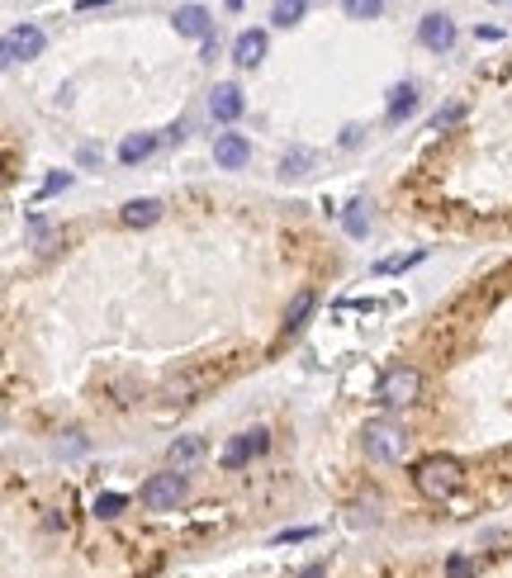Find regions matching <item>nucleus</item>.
<instances>
[{"label": "nucleus", "instance_id": "nucleus-1", "mask_svg": "<svg viewBox=\"0 0 512 578\" xmlns=\"http://www.w3.org/2000/svg\"><path fill=\"white\" fill-rule=\"evenodd\" d=\"M412 484H418L422 498H451V493L465 484V465L456 455H427L418 470H412Z\"/></svg>", "mask_w": 512, "mask_h": 578}, {"label": "nucleus", "instance_id": "nucleus-2", "mask_svg": "<svg viewBox=\"0 0 512 578\" xmlns=\"http://www.w3.org/2000/svg\"><path fill=\"white\" fill-rule=\"evenodd\" d=\"M408 427L404 422H389V418H375L366 422V432H360V445H366V455L379 460V465H394V460L408 455Z\"/></svg>", "mask_w": 512, "mask_h": 578}, {"label": "nucleus", "instance_id": "nucleus-3", "mask_svg": "<svg viewBox=\"0 0 512 578\" xmlns=\"http://www.w3.org/2000/svg\"><path fill=\"white\" fill-rule=\"evenodd\" d=\"M418 393H422V370L418 366H394V370L379 375L375 399L385 408H408V403H418Z\"/></svg>", "mask_w": 512, "mask_h": 578}, {"label": "nucleus", "instance_id": "nucleus-4", "mask_svg": "<svg viewBox=\"0 0 512 578\" xmlns=\"http://www.w3.org/2000/svg\"><path fill=\"white\" fill-rule=\"evenodd\" d=\"M186 493H190V479L180 474V470H167V474H152L143 484V507L147 512H176L180 503H186Z\"/></svg>", "mask_w": 512, "mask_h": 578}, {"label": "nucleus", "instance_id": "nucleus-5", "mask_svg": "<svg viewBox=\"0 0 512 578\" xmlns=\"http://www.w3.org/2000/svg\"><path fill=\"white\" fill-rule=\"evenodd\" d=\"M418 39L422 47H432V53H446V47L456 43V20L446 10H432V14H422V24H418Z\"/></svg>", "mask_w": 512, "mask_h": 578}, {"label": "nucleus", "instance_id": "nucleus-6", "mask_svg": "<svg viewBox=\"0 0 512 578\" xmlns=\"http://www.w3.org/2000/svg\"><path fill=\"white\" fill-rule=\"evenodd\" d=\"M43 29L39 24H20V29H10L5 34V62H29V57H39L43 53Z\"/></svg>", "mask_w": 512, "mask_h": 578}, {"label": "nucleus", "instance_id": "nucleus-7", "mask_svg": "<svg viewBox=\"0 0 512 578\" xmlns=\"http://www.w3.org/2000/svg\"><path fill=\"white\" fill-rule=\"evenodd\" d=\"M242 109H247V100H242V91L233 86V81H223V86L209 91V119L233 124V119H242Z\"/></svg>", "mask_w": 512, "mask_h": 578}, {"label": "nucleus", "instance_id": "nucleus-8", "mask_svg": "<svg viewBox=\"0 0 512 578\" xmlns=\"http://www.w3.org/2000/svg\"><path fill=\"white\" fill-rule=\"evenodd\" d=\"M213 161H219L223 171H242L247 161H252V142L242 134H219L213 138Z\"/></svg>", "mask_w": 512, "mask_h": 578}, {"label": "nucleus", "instance_id": "nucleus-9", "mask_svg": "<svg viewBox=\"0 0 512 578\" xmlns=\"http://www.w3.org/2000/svg\"><path fill=\"white\" fill-rule=\"evenodd\" d=\"M176 34H186V39H204L209 43V34H213V20H209V10L204 5H176Z\"/></svg>", "mask_w": 512, "mask_h": 578}, {"label": "nucleus", "instance_id": "nucleus-10", "mask_svg": "<svg viewBox=\"0 0 512 578\" xmlns=\"http://www.w3.org/2000/svg\"><path fill=\"white\" fill-rule=\"evenodd\" d=\"M233 62L238 67H261V62H266V29H247V34H238Z\"/></svg>", "mask_w": 512, "mask_h": 578}, {"label": "nucleus", "instance_id": "nucleus-11", "mask_svg": "<svg viewBox=\"0 0 512 578\" xmlns=\"http://www.w3.org/2000/svg\"><path fill=\"white\" fill-rule=\"evenodd\" d=\"M204 451H209L204 436H176V441H171V451H167V460H171V470L186 474L190 465H200V460H204Z\"/></svg>", "mask_w": 512, "mask_h": 578}, {"label": "nucleus", "instance_id": "nucleus-12", "mask_svg": "<svg viewBox=\"0 0 512 578\" xmlns=\"http://www.w3.org/2000/svg\"><path fill=\"white\" fill-rule=\"evenodd\" d=\"M161 219V200H128L119 209V223L124 228H152Z\"/></svg>", "mask_w": 512, "mask_h": 578}, {"label": "nucleus", "instance_id": "nucleus-13", "mask_svg": "<svg viewBox=\"0 0 512 578\" xmlns=\"http://www.w3.org/2000/svg\"><path fill=\"white\" fill-rule=\"evenodd\" d=\"M157 134H128L124 142H119V161H124V167H138V161H147V157H152L157 152Z\"/></svg>", "mask_w": 512, "mask_h": 578}, {"label": "nucleus", "instance_id": "nucleus-14", "mask_svg": "<svg viewBox=\"0 0 512 578\" xmlns=\"http://www.w3.org/2000/svg\"><path fill=\"white\" fill-rule=\"evenodd\" d=\"M313 304H318V294H313V289H299V294H294L290 308H285V337H294V332H299V327L308 323Z\"/></svg>", "mask_w": 512, "mask_h": 578}, {"label": "nucleus", "instance_id": "nucleus-15", "mask_svg": "<svg viewBox=\"0 0 512 578\" xmlns=\"http://www.w3.org/2000/svg\"><path fill=\"white\" fill-rule=\"evenodd\" d=\"M412 109H418V86H412V81H404V86L389 91V119H408Z\"/></svg>", "mask_w": 512, "mask_h": 578}, {"label": "nucleus", "instance_id": "nucleus-16", "mask_svg": "<svg viewBox=\"0 0 512 578\" xmlns=\"http://www.w3.org/2000/svg\"><path fill=\"white\" fill-rule=\"evenodd\" d=\"M252 455H256V451H252V436L242 432V436H233V441L223 445V470H242Z\"/></svg>", "mask_w": 512, "mask_h": 578}, {"label": "nucleus", "instance_id": "nucleus-17", "mask_svg": "<svg viewBox=\"0 0 512 578\" xmlns=\"http://www.w3.org/2000/svg\"><path fill=\"white\" fill-rule=\"evenodd\" d=\"M342 223H346V233L351 237H366L370 233V213H366V200H351L342 209Z\"/></svg>", "mask_w": 512, "mask_h": 578}, {"label": "nucleus", "instance_id": "nucleus-18", "mask_svg": "<svg viewBox=\"0 0 512 578\" xmlns=\"http://www.w3.org/2000/svg\"><path fill=\"white\" fill-rule=\"evenodd\" d=\"M304 0H280V5L271 10V24H280V29H290V24H299L304 20Z\"/></svg>", "mask_w": 512, "mask_h": 578}, {"label": "nucleus", "instance_id": "nucleus-19", "mask_svg": "<svg viewBox=\"0 0 512 578\" xmlns=\"http://www.w3.org/2000/svg\"><path fill=\"white\" fill-rule=\"evenodd\" d=\"M308 167H313V152H304V147H299V152H290L285 161H280V176H308Z\"/></svg>", "mask_w": 512, "mask_h": 578}, {"label": "nucleus", "instance_id": "nucleus-20", "mask_svg": "<svg viewBox=\"0 0 512 578\" xmlns=\"http://www.w3.org/2000/svg\"><path fill=\"white\" fill-rule=\"evenodd\" d=\"M124 507H128L124 493H100V498H95V517H119Z\"/></svg>", "mask_w": 512, "mask_h": 578}, {"label": "nucleus", "instance_id": "nucleus-21", "mask_svg": "<svg viewBox=\"0 0 512 578\" xmlns=\"http://www.w3.org/2000/svg\"><path fill=\"white\" fill-rule=\"evenodd\" d=\"M346 14L351 20H375V14H385V5L379 0H346Z\"/></svg>", "mask_w": 512, "mask_h": 578}, {"label": "nucleus", "instance_id": "nucleus-22", "mask_svg": "<svg viewBox=\"0 0 512 578\" xmlns=\"http://www.w3.org/2000/svg\"><path fill=\"white\" fill-rule=\"evenodd\" d=\"M460 119H465V109H460V105H446V109H437V114H432V128L441 134V128H456Z\"/></svg>", "mask_w": 512, "mask_h": 578}, {"label": "nucleus", "instance_id": "nucleus-23", "mask_svg": "<svg viewBox=\"0 0 512 578\" xmlns=\"http://www.w3.org/2000/svg\"><path fill=\"white\" fill-rule=\"evenodd\" d=\"M446 578H470V559H465V555H451V565H446Z\"/></svg>", "mask_w": 512, "mask_h": 578}, {"label": "nucleus", "instance_id": "nucleus-24", "mask_svg": "<svg viewBox=\"0 0 512 578\" xmlns=\"http://www.w3.org/2000/svg\"><path fill=\"white\" fill-rule=\"evenodd\" d=\"M422 252H412V256H394V261H379V271H404V266H418Z\"/></svg>", "mask_w": 512, "mask_h": 578}, {"label": "nucleus", "instance_id": "nucleus-25", "mask_svg": "<svg viewBox=\"0 0 512 578\" xmlns=\"http://www.w3.org/2000/svg\"><path fill=\"white\" fill-rule=\"evenodd\" d=\"M247 436H252V451H256V455L271 445V432H266V427H256V432H247Z\"/></svg>", "mask_w": 512, "mask_h": 578}, {"label": "nucleus", "instance_id": "nucleus-26", "mask_svg": "<svg viewBox=\"0 0 512 578\" xmlns=\"http://www.w3.org/2000/svg\"><path fill=\"white\" fill-rule=\"evenodd\" d=\"M62 185H72V176H67V171H62V176H53V180H48V185H43V194H53V190H62Z\"/></svg>", "mask_w": 512, "mask_h": 578}, {"label": "nucleus", "instance_id": "nucleus-27", "mask_svg": "<svg viewBox=\"0 0 512 578\" xmlns=\"http://www.w3.org/2000/svg\"><path fill=\"white\" fill-rule=\"evenodd\" d=\"M308 536H313V531H308V526H299V531H280L275 540H308Z\"/></svg>", "mask_w": 512, "mask_h": 578}, {"label": "nucleus", "instance_id": "nucleus-28", "mask_svg": "<svg viewBox=\"0 0 512 578\" xmlns=\"http://www.w3.org/2000/svg\"><path fill=\"white\" fill-rule=\"evenodd\" d=\"M299 578H327V565H308Z\"/></svg>", "mask_w": 512, "mask_h": 578}]
</instances>
